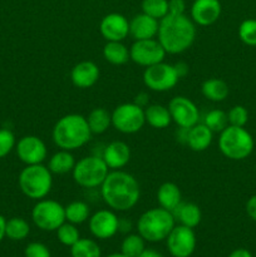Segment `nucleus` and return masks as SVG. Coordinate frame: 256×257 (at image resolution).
Masks as SVG:
<instances>
[{
	"label": "nucleus",
	"mask_w": 256,
	"mask_h": 257,
	"mask_svg": "<svg viewBox=\"0 0 256 257\" xmlns=\"http://www.w3.org/2000/svg\"><path fill=\"white\" fill-rule=\"evenodd\" d=\"M100 196L110 210L118 212L130 211L140 201V183L131 173L113 170L100 186Z\"/></svg>",
	"instance_id": "obj_1"
},
{
	"label": "nucleus",
	"mask_w": 256,
	"mask_h": 257,
	"mask_svg": "<svg viewBox=\"0 0 256 257\" xmlns=\"http://www.w3.org/2000/svg\"><path fill=\"white\" fill-rule=\"evenodd\" d=\"M196 24L186 14H167L160 20L157 39L168 54H181L193 44Z\"/></svg>",
	"instance_id": "obj_2"
},
{
	"label": "nucleus",
	"mask_w": 256,
	"mask_h": 257,
	"mask_svg": "<svg viewBox=\"0 0 256 257\" xmlns=\"http://www.w3.org/2000/svg\"><path fill=\"white\" fill-rule=\"evenodd\" d=\"M52 138L59 150L72 152L87 145L92 138V132L84 115L70 113L57 120L53 127Z\"/></svg>",
	"instance_id": "obj_3"
},
{
	"label": "nucleus",
	"mask_w": 256,
	"mask_h": 257,
	"mask_svg": "<svg viewBox=\"0 0 256 257\" xmlns=\"http://www.w3.org/2000/svg\"><path fill=\"white\" fill-rule=\"evenodd\" d=\"M175 226L176 220L172 212L162 207L150 208L143 212L137 221L138 233L148 242L166 240Z\"/></svg>",
	"instance_id": "obj_4"
},
{
	"label": "nucleus",
	"mask_w": 256,
	"mask_h": 257,
	"mask_svg": "<svg viewBox=\"0 0 256 257\" xmlns=\"http://www.w3.org/2000/svg\"><path fill=\"white\" fill-rule=\"evenodd\" d=\"M18 183L20 191L28 198L39 201L47 197L52 191L53 173L43 163L25 166L20 172Z\"/></svg>",
	"instance_id": "obj_5"
},
{
	"label": "nucleus",
	"mask_w": 256,
	"mask_h": 257,
	"mask_svg": "<svg viewBox=\"0 0 256 257\" xmlns=\"http://www.w3.org/2000/svg\"><path fill=\"white\" fill-rule=\"evenodd\" d=\"M253 138L243 127L227 125L218 137V148L226 158L232 161H242L252 153Z\"/></svg>",
	"instance_id": "obj_6"
},
{
	"label": "nucleus",
	"mask_w": 256,
	"mask_h": 257,
	"mask_svg": "<svg viewBox=\"0 0 256 257\" xmlns=\"http://www.w3.org/2000/svg\"><path fill=\"white\" fill-rule=\"evenodd\" d=\"M109 173V168L103 158L98 155L87 156L75 162L72 171L73 180L78 186L83 188L100 187L103 181Z\"/></svg>",
	"instance_id": "obj_7"
},
{
	"label": "nucleus",
	"mask_w": 256,
	"mask_h": 257,
	"mask_svg": "<svg viewBox=\"0 0 256 257\" xmlns=\"http://www.w3.org/2000/svg\"><path fill=\"white\" fill-rule=\"evenodd\" d=\"M32 220L39 230L57 231L65 222L64 206L54 200H39L32 210Z\"/></svg>",
	"instance_id": "obj_8"
},
{
	"label": "nucleus",
	"mask_w": 256,
	"mask_h": 257,
	"mask_svg": "<svg viewBox=\"0 0 256 257\" xmlns=\"http://www.w3.org/2000/svg\"><path fill=\"white\" fill-rule=\"evenodd\" d=\"M145 124V108L133 102L117 105L112 112V125L123 135L140 132Z\"/></svg>",
	"instance_id": "obj_9"
},
{
	"label": "nucleus",
	"mask_w": 256,
	"mask_h": 257,
	"mask_svg": "<svg viewBox=\"0 0 256 257\" xmlns=\"http://www.w3.org/2000/svg\"><path fill=\"white\" fill-rule=\"evenodd\" d=\"M143 83L146 87L153 92H167L180 80L175 65L167 64L165 62L157 63L155 65L147 67L143 72Z\"/></svg>",
	"instance_id": "obj_10"
},
{
	"label": "nucleus",
	"mask_w": 256,
	"mask_h": 257,
	"mask_svg": "<svg viewBox=\"0 0 256 257\" xmlns=\"http://www.w3.org/2000/svg\"><path fill=\"white\" fill-rule=\"evenodd\" d=\"M166 54H167L166 50L156 38L135 40V43L130 48L131 60L145 68L165 62Z\"/></svg>",
	"instance_id": "obj_11"
},
{
	"label": "nucleus",
	"mask_w": 256,
	"mask_h": 257,
	"mask_svg": "<svg viewBox=\"0 0 256 257\" xmlns=\"http://www.w3.org/2000/svg\"><path fill=\"white\" fill-rule=\"evenodd\" d=\"M168 252L173 257H190L195 252L197 238L193 228L177 225L166 238Z\"/></svg>",
	"instance_id": "obj_12"
},
{
	"label": "nucleus",
	"mask_w": 256,
	"mask_h": 257,
	"mask_svg": "<svg viewBox=\"0 0 256 257\" xmlns=\"http://www.w3.org/2000/svg\"><path fill=\"white\" fill-rule=\"evenodd\" d=\"M168 110L171 113L172 122H175L178 127L191 128L200 120L197 105L190 98L183 95L172 98L168 103Z\"/></svg>",
	"instance_id": "obj_13"
},
{
	"label": "nucleus",
	"mask_w": 256,
	"mask_h": 257,
	"mask_svg": "<svg viewBox=\"0 0 256 257\" xmlns=\"http://www.w3.org/2000/svg\"><path fill=\"white\" fill-rule=\"evenodd\" d=\"M17 156L24 165H40L48 156L47 146L37 136H24L15 145Z\"/></svg>",
	"instance_id": "obj_14"
},
{
	"label": "nucleus",
	"mask_w": 256,
	"mask_h": 257,
	"mask_svg": "<svg viewBox=\"0 0 256 257\" xmlns=\"http://www.w3.org/2000/svg\"><path fill=\"white\" fill-rule=\"evenodd\" d=\"M89 231L98 240L112 238L119 231V218L113 210H99L89 217Z\"/></svg>",
	"instance_id": "obj_15"
},
{
	"label": "nucleus",
	"mask_w": 256,
	"mask_h": 257,
	"mask_svg": "<svg viewBox=\"0 0 256 257\" xmlns=\"http://www.w3.org/2000/svg\"><path fill=\"white\" fill-rule=\"evenodd\" d=\"M99 33L105 42H123L130 35V22L119 13H110L100 20Z\"/></svg>",
	"instance_id": "obj_16"
},
{
	"label": "nucleus",
	"mask_w": 256,
	"mask_h": 257,
	"mask_svg": "<svg viewBox=\"0 0 256 257\" xmlns=\"http://www.w3.org/2000/svg\"><path fill=\"white\" fill-rule=\"evenodd\" d=\"M221 12L220 0H195L191 7V19L196 25L208 27L217 22Z\"/></svg>",
	"instance_id": "obj_17"
},
{
	"label": "nucleus",
	"mask_w": 256,
	"mask_h": 257,
	"mask_svg": "<svg viewBox=\"0 0 256 257\" xmlns=\"http://www.w3.org/2000/svg\"><path fill=\"white\" fill-rule=\"evenodd\" d=\"M99 68L92 60H82L72 68L70 80L73 85L79 89H88L93 87L99 79Z\"/></svg>",
	"instance_id": "obj_18"
},
{
	"label": "nucleus",
	"mask_w": 256,
	"mask_h": 257,
	"mask_svg": "<svg viewBox=\"0 0 256 257\" xmlns=\"http://www.w3.org/2000/svg\"><path fill=\"white\" fill-rule=\"evenodd\" d=\"M100 157L109 170H120L130 162L131 148L123 141H113L105 146Z\"/></svg>",
	"instance_id": "obj_19"
},
{
	"label": "nucleus",
	"mask_w": 256,
	"mask_h": 257,
	"mask_svg": "<svg viewBox=\"0 0 256 257\" xmlns=\"http://www.w3.org/2000/svg\"><path fill=\"white\" fill-rule=\"evenodd\" d=\"M160 20L141 13L130 20V35L135 40L152 39L158 34Z\"/></svg>",
	"instance_id": "obj_20"
},
{
	"label": "nucleus",
	"mask_w": 256,
	"mask_h": 257,
	"mask_svg": "<svg viewBox=\"0 0 256 257\" xmlns=\"http://www.w3.org/2000/svg\"><path fill=\"white\" fill-rule=\"evenodd\" d=\"M213 140V132L205 125L198 122L193 127L188 128V136L186 145L188 148L195 152H203L211 146Z\"/></svg>",
	"instance_id": "obj_21"
},
{
	"label": "nucleus",
	"mask_w": 256,
	"mask_h": 257,
	"mask_svg": "<svg viewBox=\"0 0 256 257\" xmlns=\"http://www.w3.org/2000/svg\"><path fill=\"white\" fill-rule=\"evenodd\" d=\"M172 215L175 220L180 222V225L187 226V227L191 228L197 227L200 225L201 220H202L201 208L193 202H181L172 211Z\"/></svg>",
	"instance_id": "obj_22"
},
{
	"label": "nucleus",
	"mask_w": 256,
	"mask_h": 257,
	"mask_svg": "<svg viewBox=\"0 0 256 257\" xmlns=\"http://www.w3.org/2000/svg\"><path fill=\"white\" fill-rule=\"evenodd\" d=\"M157 201L160 207L172 212L182 202V193L180 187L173 182L162 183L157 191Z\"/></svg>",
	"instance_id": "obj_23"
},
{
	"label": "nucleus",
	"mask_w": 256,
	"mask_h": 257,
	"mask_svg": "<svg viewBox=\"0 0 256 257\" xmlns=\"http://www.w3.org/2000/svg\"><path fill=\"white\" fill-rule=\"evenodd\" d=\"M146 123L152 128L163 130L167 128L172 122L168 107L162 104H150L145 108Z\"/></svg>",
	"instance_id": "obj_24"
},
{
	"label": "nucleus",
	"mask_w": 256,
	"mask_h": 257,
	"mask_svg": "<svg viewBox=\"0 0 256 257\" xmlns=\"http://www.w3.org/2000/svg\"><path fill=\"white\" fill-rule=\"evenodd\" d=\"M201 92L203 97L211 102H222L228 97L230 88L225 80L218 79V78H210L202 83Z\"/></svg>",
	"instance_id": "obj_25"
},
{
	"label": "nucleus",
	"mask_w": 256,
	"mask_h": 257,
	"mask_svg": "<svg viewBox=\"0 0 256 257\" xmlns=\"http://www.w3.org/2000/svg\"><path fill=\"white\" fill-rule=\"evenodd\" d=\"M75 166L74 156L70 151L59 150L49 158L47 167L53 175H67L73 171Z\"/></svg>",
	"instance_id": "obj_26"
},
{
	"label": "nucleus",
	"mask_w": 256,
	"mask_h": 257,
	"mask_svg": "<svg viewBox=\"0 0 256 257\" xmlns=\"http://www.w3.org/2000/svg\"><path fill=\"white\" fill-rule=\"evenodd\" d=\"M85 118L92 135H102L112 125V113L102 107L90 110L88 117Z\"/></svg>",
	"instance_id": "obj_27"
},
{
	"label": "nucleus",
	"mask_w": 256,
	"mask_h": 257,
	"mask_svg": "<svg viewBox=\"0 0 256 257\" xmlns=\"http://www.w3.org/2000/svg\"><path fill=\"white\" fill-rule=\"evenodd\" d=\"M103 58L113 65H123L131 59L130 48L122 42H107L103 47Z\"/></svg>",
	"instance_id": "obj_28"
},
{
	"label": "nucleus",
	"mask_w": 256,
	"mask_h": 257,
	"mask_svg": "<svg viewBox=\"0 0 256 257\" xmlns=\"http://www.w3.org/2000/svg\"><path fill=\"white\" fill-rule=\"evenodd\" d=\"M65 221L73 225H82L89 220L90 210L84 201H73L64 207Z\"/></svg>",
	"instance_id": "obj_29"
},
{
	"label": "nucleus",
	"mask_w": 256,
	"mask_h": 257,
	"mask_svg": "<svg viewBox=\"0 0 256 257\" xmlns=\"http://www.w3.org/2000/svg\"><path fill=\"white\" fill-rule=\"evenodd\" d=\"M30 232V226L27 220L22 217H13L7 221L5 226V237L13 241H22L28 237Z\"/></svg>",
	"instance_id": "obj_30"
},
{
	"label": "nucleus",
	"mask_w": 256,
	"mask_h": 257,
	"mask_svg": "<svg viewBox=\"0 0 256 257\" xmlns=\"http://www.w3.org/2000/svg\"><path fill=\"white\" fill-rule=\"evenodd\" d=\"M70 255L72 257H100L102 251H100L99 245L94 240L79 238L70 247Z\"/></svg>",
	"instance_id": "obj_31"
},
{
	"label": "nucleus",
	"mask_w": 256,
	"mask_h": 257,
	"mask_svg": "<svg viewBox=\"0 0 256 257\" xmlns=\"http://www.w3.org/2000/svg\"><path fill=\"white\" fill-rule=\"evenodd\" d=\"M145 248V238L140 233H131L122 241L120 252L127 257H138Z\"/></svg>",
	"instance_id": "obj_32"
},
{
	"label": "nucleus",
	"mask_w": 256,
	"mask_h": 257,
	"mask_svg": "<svg viewBox=\"0 0 256 257\" xmlns=\"http://www.w3.org/2000/svg\"><path fill=\"white\" fill-rule=\"evenodd\" d=\"M202 123L213 133H221L228 125L227 113L221 109H212L206 113Z\"/></svg>",
	"instance_id": "obj_33"
},
{
	"label": "nucleus",
	"mask_w": 256,
	"mask_h": 257,
	"mask_svg": "<svg viewBox=\"0 0 256 257\" xmlns=\"http://www.w3.org/2000/svg\"><path fill=\"white\" fill-rule=\"evenodd\" d=\"M142 13L161 20L168 14V0H142Z\"/></svg>",
	"instance_id": "obj_34"
},
{
	"label": "nucleus",
	"mask_w": 256,
	"mask_h": 257,
	"mask_svg": "<svg viewBox=\"0 0 256 257\" xmlns=\"http://www.w3.org/2000/svg\"><path fill=\"white\" fill-rule=\"evenodd\" d=\"M57 237L62 245L72 247V246L80 238V233L77 225H73V223L65 221L62 226L58 227Z\"/></svg>",
	"instance_id": "obj_35"
},
{
	"label": "nucleus",
	"mask_w": 256,
	"mask_h": 257,
	"mask_svg": "<svg viewBox=\"0 0 256 257\" xmlns=\"http://www.w3.org/2000/svg\"><path fill=\"white\" fill-rule=\"evenodd\" d=\"M238 38L250 47H256V19H246L238 27Z\"/></svg>",
	"instance_id": "obj_36"
},
{
	"label": "nucleus",
	"mask_w": 256,
	"mask_h": 257,
	"mask_svg": "<svg viewBox=\"0 0 256 257\" xmlns=\"http://www.w3.org/2000/svg\"><path fill=\"white\" fill-rule=\"evenodd\" d=\"M228 125L245 127L248 120V112L243 105H233L227 112Z\"/></svg>",
	"instance_id": "obj_37"
},
{
	"label": "nucleus",
	"mask_w": 256,
	"mask_h": 257,
	"mask_svg": "<svg viewBox=\"0 0 256 257\" xmlns=\"http://www.w3.org/2000/svg\"><path fill=\"white\" fill-rule=\"evenodd\" d=\"M17 141H15L14 133L8 128H0V160L7 157L13 148H15Z\"/></svg>",
	"instance_id": "obj_38"
},
{
	"label": "nucleus",
	"mask_w": 256,
	"mask_h": 257,
	"mask_svg": "<svg viewBox=\"0 0 256 257\" xmlns=\"http://www.w3.org/2000/svg\"><path fill=\"white\" fill-rule=\"evenodd\" d=\"M25 257H52L49 248L42 242H30L24 250Z\"/></svg>",
	"instance_id": "obj_39"
},
{
	"label": "nucleus",
	"mask_w": 256,
	"mask_h": 257,
	"mask_svg": "<svg viewBox=\"0 0 256 257\" xmlns=\"http://www.w3.org/2000/svg\"><path fill=\"white\" fill-rule=\"evenodd\" d=\"M186 2L185 0H168V14H185Z\"/></svg>",
	"instance_id": "obj_40"
},
{
	"label": "nucleus",
	"mask_w": 256,
	"mask_h": 257,
	"mask_svg": "<svg viewBox=\"0 0 256 257\" xmlns=\"http://www.w3.org/2000/svg\"><path fill=\"white\" fill-rule=\"evenodd\" d=\"M246 213L251 220L256 222V195L251 196L246 202Z\"/></svg>",
	"instance_id": "obj_41"
},
{
	"label": "nucleus",
	"mask_w": 256,
	"mask_h": 257,
	"mask_svg": "<svg viewBox=\"0 0 256 257\" xmlns=\"http://www.w3.org/2000/svg\"><path fill=\"white\" fill-rule=\"evenodd\" d=\"M148 102H150V95L145 92L138 93V94L136 95L135 100H133V103H136V104L140 105V107H142V108L147 107Z\"/></svg>",
	"instance_id": "obj_42"
},
{
	"label": "nucleus",
	"mask_w": 256,
	"mask_h": 257,
	"mask_svg": "<svg viewBox=\"0 0 256 257\" xmlns=\"http://www.w3.org/2000/svg\"><path fill=\"white\" fill-rule=\"evenodd\" d=\"M173 65H175V69H176V72H177L180 79H181V78L185 77V75H187L188 65L186 64V63L178 62V63H176V64H173Z\"/></svg>",
	"instance_id": "obj_43"
},
{
	"label": "nucleus",
	"mask_w": 256,
	"mask_h": 257,
	"mask_svg": "<svg viewBox=\"0 0 256 257\" xmlns=\"http://www.w3.org/2000/svg\"><path fill=\"white\" fill-rule=\"evenodd\" d=\"M228 257H253L252 253L246 248H236L228 255Z\"/></svg>",
	"instance_id": "obj_44"
},
{
	"label": "nucleus",
	"mask_w": 256,
	"mask_h": 257,
	"mask_svg": "<svg viewBox=\"0 0 256 257\" xmlns=\"http://www.w3.org/2000/svg\"><path fill=\"white\" fill-rule=\"evenodd\" d=\"M138 257H163V256L161 255L157 250H153V248H145Z\"/></svg>",
	"instance_id": "obj_45"
},
{
	"label": "nucleus",
	"mask_w": 256,
	"mask_h": 257,
	"mask_svg": "<svg viewBox=\"0 0 256 257\" xmlns=\"http://www.w3.org/2000/svg\"><path fill=\"white\" fill-rule=\"evenodd\" d=\"M131 228H132V225H131L130 221L120 220L119 218V231H122V232H128V231H131Z\"/></svg>",
	"instance_id": "obj_46"
},
{
	"label": "nucleus",
	"mask_w": 256,
	"mask_h": 257,
	"mask_svg": "<svg viewBox=\"0 0 256 257\" xmlns=\"http://www.w3.org/2000/svg\"><path fill=\"white\" fill-rule=\"evenodd\" d=\"M5 226H7V220H5V217H3L0 215V242L5 237Z\"/></svg>",
	"instance_id": "obj_47"
},
{
	"label": "nucleus",
	"mask_w": 256,
	"mask_h": 257,
	"mask_svg": "<svg viewBox=\"0 0 256 257\" xmlns=\"http://www.w3.org/2000/svg\"><path fill=\"white\" fill-rule=\"evenodd\" d=\"M107 257H127V256L123 255L122 252H119V253H110V255H108Z\"/></svg>",
	"instance_id": "obj_48"
}]
</instances>
